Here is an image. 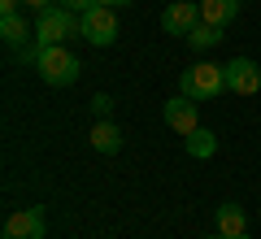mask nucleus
<instances>
[{"label":"nucleus","instance_id":"15","mask_svg":"<svg viewBox=\"0 0 261 239\" xmlns=\"http://www.w3.org/2000/svg\"><path fill=\"white\" fill-rule=\"evenodd\" d=\"M92 113H96V118H109V113H113V100H109V96H92Z\"/></svg>","mask_w":261,"mask_h":239},{"label":"nucleus","instance_id":"16","mask_svg":"<svg viewBox=\"0 0 261 239\" xmlns=\"http://www.w3.org/2000/svg\"><path fill=\"white\" fill-rule=\"evenodd\" d=\"M27 9H35V13H44V9H53V5H61V0H22Z\"/></svg>","mask_w":261,"mask_h":239},{"label":"nucleus","instance_id":"12","mask_svg":"<svg viewBox=\"0 0 261 239\" xmlns=\"http://www.w3.org/2000/svg\"><path fill=\"white\" fill-rule=\"evenodd\" d=\"M0 39H5L9 48H22V44L35 39V26H27L22 13H5V18H0Z\"/></svg>","mask_w":261,"mask_h":239},{"label":"nucleus","instance_id":"6","mask_svg":"<svg viewBox=\"0 0 261 239\" xmlns=\"http://www.w3.org/2000/svg\"><path fill=\"white\" fill-rule=\"evenodd\" d=\"M48 222H44V209H13L5 218V230L0 239H44Z\"/></svg>","mask_w":261,"mask_h":239},{"label":"nucleus","instance_id":"5","mask_svg":"<svg viewBox=\"0 0 261 239\" xmlns=\"http://www.w3.org/2000/svg\"><path fill=\"white\" fill-rule=\"evenodd\" d=\"M226 92H235V96H257L261 92V65L252 57H231L226 61Z\"/></svg>","mask_w":261,"mask_h":239},{"label":"nucleus","instance_id":"9","mask_svg":"<svg viewBox=\"0 0 261 239\" xmlns=\"http://www.w3.org/2000/svg\"><path fill=\"white\" fill-rule=\"evenodd\" d=\"M214 222H218V235H226V239H240V235H248V218H244V209L240 204H218V213H214Z\"/></svg>","mask_w":261,"mask_h":239},{"label":"nucleus","instance_id":"19","mask_svg":"<svg viewBox=\"0 0 261 239\" xmlns=\"http://www.w3.org/2000/svg\"><path fill=\"white\" fill-rule=\"evenodd\" d=\"M96 5H109V9H126V5H135V0H96Z\"/></svg>","mask_w":261,"mask_h":239},{"label":"nucleus","instance_id":"2","mask_svg":"<svg viewBox=\"0 0 261 239\" xmlns=\"http://www.w3.org/2000/svg\"><path fill=\"white\" fill-rule=\"evenodd\" d=\"M35 70H39V78H44L48 87H70V83H79V74H83V61H79V57L70 52L65 44H48L44 52H39Z\"/></svg>","mask_w":261,"mask_h":239},{"label":"nucleus","instance_id":"8","mask_svg":"<svg viewBox=\"0 0 261 239\" xmlns=\"http://www.w3.org/2000/svg\"><path fill=\"white\" fill-rule=\"evenodd\" d=\"M200 22V5H192V0H174L166 13H161V31L166 35H183L187 39V31Z\"/></svg>","mask_w":261,"mask_h":239},{"label":"nucleus","instance_id":"17","mask_svg":"<svg viewBox=\"0 0 261 239\" xmlns=\"http://www.w3.org/2000/svg\"><path fill=\"white\" fill-rule=\"evenodd\" d=\"M61 5H65V9H74V13H87L96 0H61Z\"/></svg>","mask_w":261,"mask_h":239},{"label":"nucleus","instance_id":"18","mask_svg":"<svg viewBox=\"0 0 261 239\" xmlns=\"http://www.w3.org/2000/svg\"><path fill=\"white\" fill-rule=\"evenodd\" d=\"M18 5L22 0H0V18H5V13H18Z\"/></svg>","mask_w":261,"mask_h":239},{"label":"nucleus","instance_id":"14","mask_svg":"<svg viewBox=\"0 0 261 239\" xmlns=\"http://www.w3.org/2000/svg\"><path fill=\"white\" fill-rule=\"evenodd\" d=\"M187 44L196 48V52H209V48L222 44V26H209V22H196L192 31H187Z\"/></svg>","mask_w":261,"mask_h":239},{"label":"nucleus","instance_id":"13","mask_svg":"<svg viewBox=\"0 0 261 239\" xmlns=\"http://www.w3.org/2000/svg\"><path fill=\"white\" fill-rule=\"evenodd\" d=\"M183 148H187V156H196V161H209V156L218 152V139H214V130L196 126L192 135H183Z\"/></svg>","mask_w":261,"mask_h":239},{"label":"nucleus","instance_id":"7","mask_svg":"<svg viewBox=\"0 0 261 239\" xmlns=\"http://www.w3.org/2000/svg\"><path fill=\"white\" fill-rule=\"evenodd\" d=\"M161 113H166V126H170V130H178V135H192V130L200 126V109H196V100H187L183 92L170 96Z\"/></svg>","mask_w":261,"mask_h":239},{"label":"nucleus","instance_id":"11","mask_svg":"<svg viewBox=\"0 0 261 239\" xmlns=\"http://www.w3.org/2000/svg\"><path fill=\"white\" fill-rule=\"evenodd\" d=\"M92 148L96 152H105V156H113L122 148V126L118 122H109V118H96V126H92Z\"/></svg>","mask_w":261,"mask_h":239},{"label":"nucleus","instance_id":"1","mask_svg":"<svg viewBox=\"0 0 261 239\" xmlns=\"http://www.w3.org/2000/svg\"><path fill=\"white\" fill-rule=\"evenodd\" d=\"M178 92L187 96V100H214V96L226 92V65H214V61H200L192 65V70L178 74Z\"/></svg>","mask_w":261,"mask_h":239},{"label":"nucleus","instance_id":"10","mask_svg":"<svg viewBox=\"0 0 261 239\" xmlns=\"http://www.w3.org/2000/svg\"><path fill=\"white\" fill-rule=\"evenodd\" d=\"M240 18V0H200V22H209V26H231V22Z\"/></svg>","mask_w":261,"mask_h":239},{"label":"nucleus","instance_id":"20","mask_svg":"<svg viewBox=\"0 0 261 239\" xmlns=\"http://www.w3.org/2000/svg\"><path fill=\"white\" fill-rule=\"evenodd\" d=\"M218 239H226V235H218Z\"/></svg>","mask_w":261,"mask_h":239},{"label":"nucleus","instance_id":"4","mask_svg":"<svg viewBox=\"0 0 261 239\" xmlns=\"http://www.w3.org/2000/svg\"><path fill=\"white\" fill-rule=\"evenodd\" d=\"M79 26H83V39L96 48H109L118 39V13L109 5H92L87 13H79Z\"/></svg>","mask_w":261,"mask_h":239},{"label":"nucleus","instance_id":"3","mask_svg":"<svg viewBox=\"0 0 261 239\" xmlns=\"http://www.w3.org/2000/svg\"><path fill=\"white\" fill-rule=\"evenodd\" d=\"M83 35V26H79V13L65 9V5H53V9L35 13V39L39 44H65V39Z\"/></svg>","mask_w":261,"mask_h":239}]
</instances>
